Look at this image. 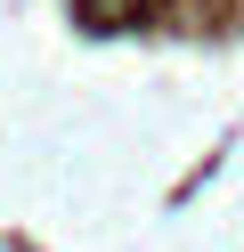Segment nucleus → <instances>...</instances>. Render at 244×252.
Wrapping results in <instances>:
<instances>
[{"label": "nucleus", "mask_w": 244, "mask_h": 252, "mask_svg": "<svg viewBox=\"0 0 244 252\" xmlns=\"http://www.w3.org/2000/svg\"><path fill=\"white\" fill-rule=\"evenodd\" d=\"M130 8H139V0H81V17H90V25H122Z\"/></svg>", "instance_id": "f257e3e1"}]
</instances>
